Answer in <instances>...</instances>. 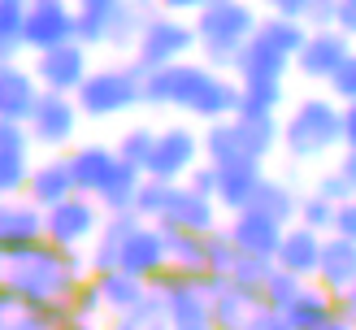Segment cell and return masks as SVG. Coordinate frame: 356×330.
Instances as JSON below:
<instances>
[{
	"mask_svg": "<svg viewBox=\"0 0 356 330\" xmlns=\"http://www.w3.org/2000/svg\"><path fill=\"white\" fill-rule=\"evenodd\" d=\"M243 100V83L209 61H178L165 69H152L144 79V104L148 109H174L195 122H222L235 117Z\"/></svg>",
	"mask_w": 356,
	"mask_h": 330,
	"instance_id": "6da1fadb",
	"label": "cell"
},
{
	"mask_svg": "<svg viewBox=\"0 0 356 330\" xmlns=\"http://www.w3.org/2000/svg\"><path fill=\"white\" fill-rule=\"evenodd\" d=\"M87 278H92V261L74 248H57L52 239L31 248L26 256L5 261V287L22 295L26 308L48 313L61 330L70 322V300H74V291Z\"/></svg>",
	"mask_w": 356,
	"mask_h": 330,
	"instance_id": "7a4b0ae2",
	"label": "cell"
},
{
	"mask_svg": "<svg viewBox=\"0 0 356 330\" xmlns=\"http://www.w3.org/2000/svg\"><path fill=\"white\" fill-rule=\"evenodd\" d=\"M282 152L291 161H322L330 152H343V104L326 96H305L282 117Z\"/></svg>",
	"mask_w": 356,
	"mask_h": 330,
	"instance_id": "3957f363",
	"label": "cell"
},
{
	"mask_svg": "<svg viewBox=\"0 0 356 330\" xmlns=\"http://www.w3.org/2000/svg\"><path fill=\"white\" fill-rule=\"evenodd\" d=\"M191 22H195V35H200V61L235 74V61L248 48V40L257 35L261 13L248 5V0H213Z\"/></svg>",
	"mask_w": 356,
	"mask_h": 330,
	"instance_id": "277c9868",
	"label": "cell"
},
{
	"mask_svg": "<svg viewBox=\"0 0 356 330\" xmlns=\"http://www.w3.org/2000/svg\"><path fill=\"white\" fill-rule=\"evenodd\" d=\"M282 148V122L278 117H222L204 126V161L235 165V161H270Z\"/></svg>",
	"mask_w": 356,
	"mask_h": 330,
	"instance_id": "5b68a950",
	"label": "cell"
},
{
	"mask_svg": "<svg viewBox=\"0 0 356 330\" xmlns=\"http://www.w3.org/2000/svg\"><path fill=\"white\" fill-rule=\"evenodd\" d=\"M144 69L135 61L127 65H96L92 79L79 87V109L87 122H109L118 113H131L135 104H144Z\"/></svg>",
	"mask_w": 356,
	"mask_h": 330,
	"instance_id": "8992f818",
	"label": "cell"
},
{
	"mask_svg": "<svg viewBox=\"0 0 356 330\" xmlns=\"http://www.w3.org/2000/svg\"><path fill=\"white\" fill-rule=\"evenodd\" d=\"M200 48V35H195V22L191 17H178V13H156L152 22L144 26L139 44L131 52V61L152 74V69H165V65H178V61H191V52Z\"/></svg>",
	"mask_w": 356,
	"mask_h": 330,
	"instance_id": "52a82bcc",
	"label": "cell"
},
{
	"mask_svg": "<svg viewBox=\"0 0 356 330\" xmlns=\"http://www.w3.org/2000/svg\"><path fill=\"white\" fill-rule=\"evenodd\" d=\"M152 291L161 295L170 330H218L213 326V295L204 287V274H183V270H165L152 278Z\"/></svg>",
	"mask_w": 356,
	"mask_h": 330,
	"instance_id": "ba28073f",
	"label": "cell"
},
{
	"mask_svg": "<svg viewBox=\"0 0 356 330\" xmlns=\"http://www.w3.org/2000/svg\"><path fill=\"white\" fill-rule=\"evenodd\" d=\"M104 217H109V213L100 208L96 196H83V191H74L70 200H61V204L48 208V239L57 243V248L83 252V248H92V243H96Z\"/></svg>",
	"mask_w": 356,
	"mask_h": 330,
	"instance_id": "9c48e42d",
	"label": "cell"
},
{
	"mask_svg": "<svg viewBox=\"0 0 356 330\" xmlns=\"http://www.w3.org/2000/svg\"><path fill=\"white\" fill-rule=\"evenodd\" d=\"M35 148H48V152H70L79 144V126H83V109L74 96L65 92H44L40 109L26 122Z\"/></svg>",
	"mask_w": 356,
	"mask_h": 330,
	"instance_id": "30bf717a",
	"label": "cell"
},
{
	"mask_svg": "<svg viewBox=\"0 0 356 330\" xmlns=\"http://www.w3.org/2000/svg\"><path fill=\"white\" fill-rule=\"evenodd\" d=\"M200 161H204V135L191 131L187 122H170V126L156 131V148H152L148 174L170 179V183H183Z\"/></svg>",
	"mask_w": 356,
	"mask_h": 330,
	"instance_id": "8fae6325",
	"label": "cell"
},
{
	"mask_svg": "<svg viewBox=\"0 0 356 330\" xmlns=\"http://www.w3.org/2000/svg\"><path fill=\"white\" fill-rule=\"evenodd\" d=\"M31 69L40 74L44 92H65V96H79V87L92 79V48L83 40H70L61 48H48V52H35Z\"/></svg>",
	"mask_w": 356,
	"mask_h": 330,
	"instance_id": "7c38bea8",
	"label": "cell"
},
{
	"mask_svg": "<svg viewBox=\"0 0 356 330\" xmlns=\"http://www.w3.org/2000/svg\"><path fill=\"white\" fill-rule=\"evenodd\" d=\"M40 243H48V208H40L26 196H9L5 208H0V248H5V261L26 256Z\"/></svg>",
	"mask_w": 356,
	"mask_h": 330,
	"instance_id": "4fadbf2b",
	"label": "cell"
},
{
	"mask_svg": "<svg viewBox=\"0 0 356 330\" xmlns=\"http://www.w3.org/2000/svg\"><path fill=\"white\" fill-rule=\"evenodd\" d=\"M352 52H356V40L348 31H339V26H313L309 44L300 48V57H296V74L305 83H330V74L352 57Z\"/></svg>",
	"mask_w": 356,
	"mask_h": 330,
	"instance_id": "5bb4252c",
	"label": "cell"
},
{
	"mask_svg": "<svg viewBox=\"0 0 356 330\" xmlns=\"http://www.w3.org/2000/svg\"><path fill=\"white\" fill-rule=\"evenodd\" d=\"M156 226L165 231H195V235H213L222 222V204L213 196H200L191 183H174L170 187V200H165V213L156 217Z\"/></svg>",
	"mask_w": 356,
	"mask_h": 330,
	"instance_id": "9a60e30c",
	"label": "cell"
},
{
	"mask_svg": "<svg viewBox=\"0 0 356 330\" xmlns=\"http://www.w3.org/2000/svg\"><path fill=\"white\" fill-rule=\"evenodd\" d=\"M70 40H79V9L70 0H57V5H31L26 9V26H22V48L31 52H48L61 48Z\"/></svg>",
	"mask_w": 356,
	"mask_h": 330,
	"instance_id": "2e32d148",
	"label": "cell"
},
{
	"mask_svg": "<svg viewBox=\"0 0 356 330\" xmlns=\"http://www.w3.org/2000/svg\"><path fill=\"white\" fill-rule=\"evenodd\" d=\"M35 170V139L26 122H0V187L5 196H22Z\"/></svg>",
	"mask_w": 356,
	"mask_h": 330,
	"instance_id": "e0dca14e",
	"label": "cell"
},
{
	"mask_svg": "<svg viewBox=\"0 0 356 330\" xmlns=\"http://www.w3.org/2000/svg\"><path fill=\"white\" fill-rule=\"evenodd\" d=\"M44 100V83L31 65L5 61L0 69V122H31Z\"/></svg>",
	"mask_w": 356,
	"mask_h": 330,
	"instance_id": "ac0fdd59",
	"label": "cell"
},
{
	"mask_svg": "<svg viewBox=\"0 0 356 330\" xmlns=\"http://www.w3.org/2000/svg\"><path fill=\"white\" fill-rule=\"evenodd\" d=\"M204 287H209V295H213V326H218V330H243L248 322H252V313L265 308L261 291L239 287L235 278L204 274Z\"/></svg>",
	"mask_w": 356,
	"mask_h": 330,
	"instance_id": "d6986e66",
	"label": "cell"
},
{
	"mask_svg": "<svg viewBox=\"0 0 356 330\" xmlns=\"http://www.w3.org/2000/svg\"><path fill=\"white\" fill-rule=\"evenodd\" d=\"M226 231H230V239L239 243L243 256H265V261H274L278 248H282L287 226L274 222L270 213H261V208H243V213H230V217H226ZM274 265H278V261H274Z\"/></svg>",
	"mask_w": 356,
	"mask_h": 330,
	"instance_id": "ffe728a7",
	"label": "cell"
},
{
	"mask_svg": "<svg viewBox=\"0 0 356 330\" xmlns=\"http://www.w3.org/2000/svg\"><path fill=\"white\" fill-rule=\"evenodd\" d=\"M118 270L144 278V283H152L156 274H165L170 270V243H165L161 226H156V222H139V231L127 239V248H122Z\"/></svg>",
	"mask_w": 356,
	"mask_h": 330,
	"instance_id": "44dd1931",
	"label": "cell"
},
{
	"mask_svg": "<svg viewBox=\"0 0 356 330\" xmlns=\"http://www.w3.org/2000/svg\"><path fill=\"white\" fill-rule=\"evenodd\" d=\"M74 191H79V187H74V170H70V152H48L44 161H35L31 183H26L22 196L35 200L40 208H52V204L70 200Z\"/></svg>",
	"mask_w": 356,
	"mask_h": 330,
	"instance_id": "7402d4cb",
	"label": "cell"
},
{
	"mask_svg": "<svg viewBox=\"0 0 356 330\" xmlns=\"http://www.w3.org/2000/svg\"><path fill=\"white\" fill-rule=\"evenodd\" d=\"M118 144H100V139H92V144H74L70 148V170H74V187L83 191V196H100V187L113 179L118 170Z\"/></svg>",
	"mask_w": 356,
	"mask_h": 330,
	"instance_id": "603a6c76",
	"label": "cell"
},
{
	"mask_svg": "<svg viewBox=\"0 0 356 330\" xmlns=\"http://www.w3.org/2000/svg\"><path fill=\"white\" fill-rule=\"evenodd\" d=\"M322 248H326V235L322 231H313V226H305V222H291L274 261L287 274H300V278H309V283H313L317 270H322Z\"/></svg>",
	"mask_w": 356,
	"mask_h": 330,
	"instance_id": "cb8c5ba5",
	"label": "cell"
},
{
	"mask_svg": "<svg viewBox=\"0 0 356 330\" xmlns=\"http://www.w3.org/2000/svg\"><path fill=\"white\" fill-rule=\"evenodd\" d=\"M291 69H296V57H287L274 44H265L261 35H252L235 61V79L239 83H287Z\"/></svg>",
	"mask_w": 356,
	"mask_h": 330,
	"instance_id": "d4e9b609",
	"label": "cell"
},
{
	"mask_svg": "<svg viewBox=\"0 0 356 330\" xmlns=\"http://www.w3.org/2000/svg\"><path fill=\"white\" fill-rule=\"evenodd\" d=\"M222 183H218V204L222 213H243L252 208L257 191L265 183V161H235V165H218Z\"/></svg>",
	"mask_w": 356,
	"mask_h": 330,
	"instance_id": "484cf974",
	"label": "cell"
},
{
	"mask_svg": "<svg viewBox=\"0 0 356 330\" xmlns=\"http://www.w3.org/2000/svg\"><path fill=\"white\" fill-rule=\"evenodd\" d=\"M139 217L135 208H127V213H109L100 226V235L96 243L87 248V261H92V274H104V270H118V261H122V248H127V239L139 231Z\"/></svg>",
	"mask_w": 356,
	"mask_h": 330,
	"instance_id": "4316f807",
	"label": "cell"
},
{
	"mask_svg": "<svg viewBox=\"0 0 356 330\" xmlns=\"http://www.w3.org/2000/svg\"><path fill=\"white\" fill-rule=\"evenodd\" d=\"M313 283H322L326 291L343 295L352 283H356V239L348 235H326V248H322V270H317Z\"/></svg>",
	"mask_w": 356,
	"mask_h": 330,
	"instance_id": "83f0119b",
	"label": "cell"
},
{
	"mask_svg": "<svg viewBox=\"0 0 356 330\" xmlns=\"http://www.w3.org/2000/svg\"><path fill=\"white\" fill-rule=\"evenodd\" d=\"M339 295L334 291H326L322 283H309L305 291H300V300L282 313V317L291 322V330H322V326H330L334 317H339Z\"/></svg>",
	"mask_w": 356,
	"mask_h": 330,
	"instance_id": "f1b7e54d",
	"label": "cell"
},
{
	"mask_svg": "<svg viewBox=\"0 0 356 330\" xmlns=\"http://www.w3.org/2000/svg\"><path fill=\"white\" fill-rule=\"evenodd\" d=\"M96 283H100V295H104L109 317L135 313V308L152 295V283H144V278H135V274H127V270H104V274H96Z\"/></svg>",
	"mask_w": 356,
	"mask_h": 330,
	"instance_id": "f546056e",
	"label": "cell"
},
{
	"mask_svg": "<svg viewBox=\"0 0 356 330\" xmlns=\"http://www.w3.org/2000/svg\"><path fill=\"white\" fill-rule=\"evenodd\" d=\"M127 0H74L79 9V40L87 48H109V31Z\"/></svg>",
	"mask_w": 356,
	"mask_h": 330,
	"instance_id": "4dcf8cb0",
	"label": "cell"
},
{
	"mask_svg": "<svg viewBox=\"0 0 356 330\" xmlns=\"http://www.w3.org/2000/svg\"><path fill=\"white\" fill-rule=\"evenodd\" d=\"M300 200H305V196L291 187V179H270V174H265V183H261V191H257L252 208L270 213V217L282 222V226H291V222H300Z\"/></svg>",
	"mask_w": 356,
	"mask_h": 330,
	"instance_id": "1f68e13d",
	"label": "cell"
},
{
	"mask_svg": "<svg viewBox=\"0 0 356 330\" xmlns=\"http://www.w3.org/2000/svg\"><path fill=\"white\" fill-rule=\"evenodd\" d=\"M161 13V5L156 0H127L118 13V22L109 31V48H122V52H135L139 44V35H144V26L152 22V17Z\"/></svg>",
	"mask_w": 356,
	"mask_h": 330,
	"instance_id": "d6a6232c",
	"label": "cell"
},
{
	"mask_svg": "<svg viewBox=\"0 0 356 330\" xmlns=\"http://www.w3.org/2000/svg\"><path fill=\"white\" fill-rule=\"evenodd\" d=\"M139 183H144V170L131 165V161H118L113 179L100 187V208L104 213H127V208H135V196H139Z\"/></svg>",
	"mask_w": 356,
	"mask_h": 330,
	"instance_id": "836d02e7",
	"label": "cell"
},
{
	"mask_svg": "<svg viewBox=\"0 0 356 330\" xmlns=\"http://www.w3.org/2000/svg\"><path fill=\"white\" fill-rule=\"evenodd\" d=\"M165 231V226H161ZM170 243V265L183 270V274H209V235H195V231H165Z\"/></svg>",
	"mask_w": 356,
	"mask_h": 330,
	"instance_id": "e575fe53",
	"label": "cell"
},
{
	"mask_svg": "<svg viewBox=\"0 0 356 330\" xmlns=\"http://www.w3.org/2000/svg\"><path fill=\"white\" fill-rule=\"evenodd\" d=\"M309 22H300V17H278V13H265L257 35L265 44H274L278 52H287V57H300V48L309 44Z\"/></svg>",
	"mask_w": 356,
	"mask_h": 330,
	"instance_id": "d590c367",
	"label": "cell"
},
{
	"mask_svg": "<svg viewBox=\"0 0 356 330\" xmlns=\"http://www.w3.org/2000/svg\"><path fill=\"white\" fill-rule=\"evenodd\" d=\"M282 104H287V83H243L239 113H248V117H278Z\"/></svg>",
	"mask_w": 356,
	"mask_h": 330,
	"instance_id": "8d00e7d4",
	"label": "cell"
},
{
	"mask_svg": "<svg viewBox=\"0 0 356 330\" xmlns=\"http://www.w3.org/2000/svg\"><path fill=\"white\" fill-rule=\"evenodd\" d=\"M26 9L31 0H0V52H5V61H17V52H26L22 48Z\"/></svg>",
	"mask_w": 356,
	"mask_h": 330,
	"instance_id": "74e56055",
	"label": "cell"
},
{
	"mask_svg": "<svg viewBox=\"0 0 356 330\" xmlns=\"http://www.w3.org/2000/svg\"><path fill=\"white\" fill-rule=\"evenodd\" d=\"M309 287V278H300V274H287L282 265H274V274L265 278V287H261V300L265 308H274V313H287L296 300H300V291Z\"/></svg>",
	"mask_w": 356,
	"mask_h": 330,
	"instance_id": "f35d334b",
	"label": "cell"
},
{
	"mask_svg": "<svg viewBox=\"0 0 356 330\" xmlns=\"http://www.w3.org/2000/svg\"><path fill=\"white\" fill-rule=\"evenodd\" d=\"M109 330H170V317H165V304L161 295H148L135 313H122V317H109Z\"/></svg>",
	"mask_w": 356,
	"mask_h": 330,
	"instance_id": "ab89813d",
	"label": "cell"
},
{
	"mask_svg": "<svg viewBox=\"0 0 356 330\" xmlns=\"http://www.w3.org/2000/svg\"><path fill=\"white\" fill-rule=\"evenodd\" d=\"M152 148H156V126H127L118 135V156L131 161L148 174V161H152Z\"/></svg>",
	"mask_w": 356,
	"mask_h": 330,
	"instance_id": "60d3db41",
	"label": "cell"
},
{
	"mask_svg": "<svg viewBox=\"0 0 356 330\" xmlns=\"http://www.w3.org/2000/svg\"><path fill=\"white\" fill-rule=\"evenodd\" d=\"M170 179H156V174H144V183H139V196H135V213L144 222H156L165 213V200H170Z\"/></svg>",
	"mask_w": 356,
	"mask_h": 330,
	"instance_id": "b9f144b4",
	"label": "cell"
},
{
	"mask_svg": "<svg viewBox=\"0 0 356 330\" xmlns=\"http://www.w3.org/2000/svg\"><path fill=\"white\" fill-rule=\"evenodd\" d=\"M239 243L230 239V231L226 226H218V231L209 235V274H218V278H230L235 274V265H239Z\"/></svg>",
	"mask_w": 356,
	"mask_h": 330,
	"instance_id": "7bdbcfd3",
	"label": "cell"
},
{
	"mask_svg": "<svg viewBox=\"0 0 356 330\" xmlns=\"http://www.w3.org/2000/svg\"><path fill=\"white\" fill-rule=\"evenodd\" d=\"M334 217H339V204H334V200H326L322 191H309V196L300 200V222H305V226H313V231L330 235V231H334Z\"/></svg>",
	"mask_w": 356,
	"mask_h": 330,
	"instance_id": "ee69618b",
	"label": "cell"
},
{
	"mask_svg": "<svg viewBox=\"0 0 356 330\" xmlns=\"http://www.w3.org/2000/svg\"><path fill=\"white\" fill-rule=\"evenodd\" d=\"M70 317H92V322L109 317V308H104V295H100L96 274H92V278H87V283L74 291V300H70Z\"/></svg>",
	"mask_w": 356,
	"mask_h": 330,
	"instance_id": "f6af8a7d",
	"label": "cell"
},
{
	"mask_svg": "<svg viewBox=\"0 0 356 330\" xmlns=\"http://www.w3.org/2000/svg\"><path fill=\"white\" fill-rule=\"evenodd\" d=\"M270 274H274V261H265V256H239V265H235V274H230V278H235L239 287L261 291Z\"/></svg>",
	"mask_w": 356,
	"mask_h": 330,
	"instance_id": "bcb514c9",
	"label": "cell"
},
{
	"mask_svg": "<svg viewBox=\"0 0 356 330\" xmlns=\"http://www.w3.org/2000/svg\"><path fill=\"white\" fill-rule=\"evenodd\" d=\"M326 92H330L334 100H339V104H356V52H352V57H348V61H343V65L330 74Z\"/></svg>",
	"mask_w": 356,
	"mask_h": 330,
	"instance_id": "7dc6e473",
	"label": "cell"
},
{
	"mask_svg": "<svg viewBox=\"0 0 356 330\" xmlns=\"http://www.w3.org/2000/svg\"><path fill=\"white\" fill-rule=\"evenodd\" d=\"M313 191H322V196H326V200H334V204H343V200H352V196H356L352 179H348V174H343L339 165H334V170H326L322 179H317V187H313Z\"/></svg>",
	"mask_w": 356,
	"mask_h": 330,
	"instance_id": "c3c4849f",
	"label": "cell"
},
{
	"mask_svg": "<svg viewBox=\"0 0 356 330\" xmlns=\"http://www.w3.org/2000/svg\"><path fill=\"white\" fill-rule=\"evenodd\" d=\"M0 330H61V326L40 308H17L9 317H0Z\"/></svg>",
	"mask_w": 356,
	"mask_h": 330,
	"instance_id": "681fc988",
	"label": "cell"
},
{
	"mask_svg": "<svg viewBox=\"0 0 356 330\" xmlns=\"http://www.w3.org/2000/svg\"><path fill=\"white\" fill-rule=\"evenodd\" d=\"M183 183H191L195 191H200V196H213V200H218V183H222V170L213 165V161H200V165H195V170L187 174Z\"/></svg>",
	"mask_w": 356,
	"mask_h": 330,
	"instance_id": "f907efd6",
	"label": "cell"
},
{
	"mask_svg": "<svg viewBox=\"0 0 356 330\" xmlns=\"http://www.w3.org/2000/svg\"><path fill=\"white\" fill-rule=\"evenodd\" d=\"M265 13H278V17H300V22H309L313 13V0H261Z\"/></svg>",
	"mask_w": 356,
	"mask_h": 330,
	"instance_id": "816d5d0a",
	"label": "cell"
},
{
	"mask_svg": "<svg viewBox=\"0 0 356 330\" xmlns=\"http://www.w3.org/2000/svg\"><path fill=\"white\" fill-rule=\"evenodd\" d=\"M243 330H291V322L282 317V313H274V308H257L252 322H248Z\"/></svg>",
	"mask_w": 356,
	"mask_h": 330,
	"instance_id": "f5cc1de1",
	"label": "cell"
},
{
	"mask_svg": "<svg viewBox=\"0 0 356 330\" xmlns=\"http://www.w3.org/2000/svg\"><path fill=\"white\" fill-rule=\"evenodd\" d=\"M334 235H348V239H356V196L339 204V217H334Z\"/></svg>",
	"mask_w": 356,
	"mask_h": 330,
	"instance_id": "db71d44e",
	"label": "cell"
},
{
	"mask_svg": "<svg viewBox=\"0 0 356 330\" xmlns=\"http://www.w3.org/2000/svg\"><path fill=\"white\" fill-rule=\"evenodd\" d=\"M334 13H339V0H313L309 26H334Z\"/></svg>",
	"mask_w": 356,
	"mask_h": 330,
	"instance_id": "11a10c76",
	"label": "cell"
},
{
	"mask_svg": "<svg viewBox=\"0 0 356 330\" xmlns=\"http://www.w3.org/2000/svg\"><path fill=\"white\" fill-rule=\"evenodd\" d=\"M156 5H161L165 13H178V17H195L200 9H209L213 0H156Z\"/></svg>",
	"mask_w": 356,
	"mask_h": 330,
	"instance_id": "9f6ffc18",
	"label": "cell"
},
{
	"mask_svg": "<svg viewBox=\"0 0 356 330\" xmlns=\"http://www.w3.org/2000/svg\"><path fill=\"white\" fill-rule=\"evenodd\" d=\"M334 26L348 31L356 40V0H339V13H334Z\"/></svg>",
	"mask_w": 356,
	"mask_h": 330,
	"instance_id": "6f0895ef",
	"label": "cell"
},
{
	"mask_svg": "<svg viewBox=\"0 0 356 330\" xmlns=\"http://www.w3.org/2000/svg\"><path fill=\"white\" fill-rule=\"evenodd\" d=\"M343 152H356V104H343Z\"/></svg>",
	"mask_w": 356,
	"mask_h": 330,
	"instance_id": "680465c9",
	"label": "cell"
},
{
	"mask_svg": "<svg viewBox=\"0 0 356 330\" xmlns=\"http://www.w3.org/2000/svg\"><path fill=\"white\" fill-rule=\"evenodd\" d=\"M339 308H343V317H352V322H356V283L339 295Z\"/></svg>",
	"mask_w": 356,
	"mask_h": 330,
	"instance_id": "91938a15",
	"label": "cell"
},
{
	"mask_svg": "<svg viewBox=\"0 0 356 330\" xmlns=\"http://www.w3.org/2000/svg\"><path fill=\"white\" fill-rule=\"evenodd\" d=\"M65 330H109V326H100V322H92V317H70Z\"/></svg>",
	"mask_w": 356,
	"mask_h": 330,
	"instance_id": "94428289",
	"label": "cell"
},
{
	"mask_svg": "<svg viewBox=\"0 0 356 330\" xmlns=\"http://www.w3.org/2000/svg\"><path fill=\"white\" fill-rule=\"evenodd\" d=\"M339 170L352 179V187H356V152H339Z\"/></svg>",
	"mask_w": 356,
	"mask_h": 330,
	"instance_id": "6125c7cd",
	"label": "cell"
},
{
	"mask_svg": "<svg viewBox=\"0 0 356 330\" xmlns=\"http://www.w3.org/2000/svg\"><path fill=\"white\" fill-rule=\"evenodd\" d=\"M322 330H356V322H352V317H343V313H339V317H334L330 326H322Z\"/></svg>",
	"mask_w": 356,
	"mask_h": 330,
	"instance_id": "be15d7a7",
	"label": "cell"
},
{
	"mask_svg": "<svg viewBox=\"0 0 356 330\" xmlns=\"http://www.w3.org/2000/svg\"><path fill=\"white\" fill-rule=\"evenodd\" d=\"M31 5H57V0H31ZM70 5H74V0H70Z\"/></svg>",
	"mask_w": 356,
	"mask_h": 330,
	"instance_id": "e7e4bbea",
	"label": "cell"
}]
</instances>
